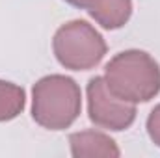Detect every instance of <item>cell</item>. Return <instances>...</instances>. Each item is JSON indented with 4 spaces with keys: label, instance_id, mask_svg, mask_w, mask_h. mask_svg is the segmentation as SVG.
Instances as JSON below:
<instances>
[{
    "label": "cell",
    "instance_id": "obj_8",
    "mask_svg": "<svg viewBox=\"0 0 160 158\" xmlns=\"http://www.w3.org/2000/svg\"><path fill=\"white\" fill-rule=\"evenodd\" d=\"M145 126H147V134H149L151 141H153L157 147H160V104H157V106L151 110Z\"/></svg>",
    "mask_w": 160,
    "mask_h": 158
},
{
    "label": "cell",
    "instance_id": "obj_5",
    "mask_svg": "<svg viewBox=\"0 0 160 158\" xmlns=\"http://www.w3.org/2000/svg\"><path fill=\"white\" fill-rule=\"evenodd\" d=\"M69 147L75 158H118L121 155L118 143L99 130H80L71 134Z\"/></svg>",
    "mask_w": 160,
    "mask_h": 158
},
{
    "label": "cell",
    "instance_id": "obj_1",
    "mask_svg": "<svg viewBox=\"0 0 160 158\" xmlns=\"http://www.w3.org/2000/svg\"><path fill=\"white\" fill-rule=\"evenodd\" d=\"M104 82L127 102H149L160 93V65L145 50H123L104 65Z\"/></svg>",
    "mask_w": 160,
    "mask_h": 158
},
{
    "label": "cell",
    "instance_id": "obj_2",
    "mask_svg": "<svg viewBox=\"0 0 160 158\" xmlns=\"http://www.w3.org/2000/svg\"><path fill=\"white\" fill-rule=\"evenodd\" d=\"M80 86L65 75H48L32 87V119L48 130L69 128L80 116Z\"/></svg>",
    "mask_w": 160,
    "mask_h": 158
},
{
    "label": "cell",
    "instance_id": "obj_6",
    "mask_svg": "<svg viewBox=\"0 0 160 158\" xmlns=\"http://www.w3.org/2000/svg\"><path fill=\"white\" fill-rule=\"evenodd\" d=\"M88 13L104 30H118L128 22L132 15V0H95Z\"/></svg>",
    "mask_w": 160,
    "mask_h": 158
},
{
    "label": "cell",
    "instance_id": "obj_4",
    "mask_svg": "<svg viewBox=\"0 0 160 158\" xmlns=\"http://www.w3.org/2000/svg\"><path fill=\"white\" fill-rule=\"evenodd\" d=\"M88 116L89 121L106 130H127L136 119V104L127 102L116 97L106 82L104 77H93L88 82Z\"/></svg>",
    "mask_w": 160,
    "mask_h": 158
},
{
    "label": "cell",
    "instance_id": "obj_9",
    "mask_svg": "<svg viewBox=\"0 0 160 158\" xmlns=\"http://www.w3.org/2000/svg\"><path fill=\"white\" fill-rule=\"evenodd\" d=\"M67 4H71V6H75V7H78V9H89V6L95 2V0H65Z\"/></svg>",
    "mask_w": 160,
    "mask_h": 158
},
{
    "label": "cell",
    "instance_id": "obj_7",
    "mask_svg": "<svg viewBox=\"0 0 160 158\" xmlns=\"http://www.w3.org/2000/svg\"><path fill=\"white\" fill-rule=\"evenodd\" d=\"M26 106V93L21 86L0 80V123L11 121L22 114Z\"/></svg>",
    "mask_w": 160,
    "mask_h": 158
},
{
    "label": "cell",
    "instance_id": "obj_3",
    "mask_svg": "<svg viewBox=\"0 0 160 158\" xmlns=\"http://www.w3.org/2000/svg\"><path fill=\"white\" fill-rule=\"evenodd\" d=\"M52 50L62 67L71 71H88L102 62L106 54V41L93 24L75 19L56 30Z\"/></svg>",
    "mask_w": 160,
    "mask_h": 158
}]
</instances>
